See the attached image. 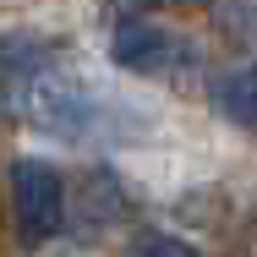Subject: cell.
<instances>
[{
	"label": "cell",
	"instance_id": "obj_1",
	"mask_svg": "<svg viewBox=\"0 0 257 257\" xmlns=\"http://www.w3.org/2000/svg\"><path fill=\"white\" fill-rule=\"evenodd\" d=\"M11 224L17 246H44L55 230L66 224V181L44 159H17L11 164Z\"/></svg>",
	"mask_w": 257,
	"mask_h": 257
},
{
	"label": "cell",
	"instance_id": "obj_2",
	"mask_svg": "<svg viewBox=\"0 0 257 257\" xmlns=\"http://www.w3.org/2000/svg\"><path fill=\"white\" fill-rule=\"evenodd\" d=\"M109 55H115V66H126L137 77H175V66L197 60V50L186 39H175L170 28H159L148 17H126L109 39Z\"/></svg>",
	"mask_w": 257,
	"mask_h": 257
},
{
	"label": "cell",
	"instance_id": "obj_3",
	"mask_svg": "<svg viewBox=\"0 0 257 257\" xmlns=\"http://www.w3.org/2000/svg\"><path fill=\"white\" fill-rule=\"evenodd\" d=\"M22 115H33V126H44L55 137H82V132H88V115H93V93H88L60 60H50L44 77L33 82Z\"/></svg>",
	"mask_w": 257,
	"mask_h": 257
},
{
	"label": "cell",
	"instance_id": "obj_4",
	"mask_svg": "<svg viewBox=\"0 0 257 257\" xmlns=\"http://www.w3.org/2000/svg\"><path fill=\"white\" fill-rule=\"evenodd\" d=\"M55 55L44 39H28V33H6L0 39V115H22L33 82L44 77Z\"/></svg>",
	"mask_w": 257,
	"mask_h": 257
},
{
	"label": "cell",
	"instance_id": "obj_5",
	"mask_svg": "<svg viewBox=\"0 0 257 257\" xmlns=\"http://www.w3.org/2000/svg\"><path fill=\"white\" fill-rule=\"evenodd\" d=\"M213 109L235 126H257V66H235L213 82Z\"/></svg>",
	"mask_w": 257,
	"mask_h": 257
},
{
	"label": "cell",
	"instance_id": "obj_6",
	"mask_svg": "<svg viewBox=\"0 0 257 257\" xmlns=\"http://www.w3.org/2000/svg\"><path fill=\"white\" fill-rule=\"evenodd\" d=\"M126 257H197V246H186V241H175V235H164V230H143Z\"/></svg>",
	"mask_w": 257,
	"mask_h": 257
},
{
	"label": "cell",
	"instance_id": "obj_7",
	"mask_svg": "<svg viewBox=\"0 0 257 257\" xmlns=\"http://www.w3.org/2000/svg\"><path fill=\"white\" fill-rule=\"evenodd\" d=\"M104 6H109V11H120V22H126V17H148V11L164 6V0H104Z\"/></svg>",
	"mask_w": 257,
	"mask_h": 257
},
{
	"label": "cell",
	"instance_id": "obj_8",
	"mask_svg": "<svg viewBox=\"0 0 257 257\" xmlns=\"http://www.w3.org/2000/svg\"><path fill=\"white\" fill-rule=\"evenodd\" d=\"M257 0H213V11H224V17H246Z\"/></svg>",
	"mask_w": 257,
	"mask_h": 257
},
{
	"label": "cell",
	"instance_id": "obj_9",
	"mask_svg": "<svg viewBox=\"0 0 257 257\" xmlns=\"http://www.w3.org/2000/svg\"><path fill=\"white\" fill-rule=\"evenodd\" d=\"M252 224H257V213H252Z\"/></svg>",
	"mask_w": 257,
	"mask_h": 257
}]
</instances>
